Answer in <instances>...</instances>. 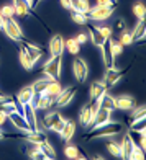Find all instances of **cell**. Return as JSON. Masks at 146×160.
Returning a JSON list of instances; mask_svg holds the SVG:
<instances>
[{"label":"cell","mask_w":146,"mask_h":160,"mask_svg":"<svg viewBox=\"0 0 146 160\" xmlns=\"http://www.w3.org/2000/svg\"><path fill=\"white\" fill-rule=\"evenodd\" d=\"M122 129H123V126L120 124V122L107 121V122H104V124H100V126L92 128L90 134L87 136L85 139L90 141V139H95V137H110V136H115V134L122 132Z\"/></svg>","instance_id":"6da1fadb"},{"label":"cell","mask_w":146,"mask_h":160,"mask_svg":"<svg viewBox=\"0 0 146 160\" xmlns=\"http://www.w3.org/2000/svg\"><path fill=\"white\" fill-rule=\"evenodd\" d=\"M61 70H62V56H51L46 61V64L43 65V74L49 75L54 80L61 77Z\"/></svg>","instance_id":"7a4b0ae2"},{"label":"cell","mask_w":146,"mask_h":160,"mask_svg":"<svg viewBox=\"0 0 146 160\" xmlns=\"http://www.w3.org/2000/svg\"><path fill=\"white\" fill-rule=\"evenodd\" d=\"M64 124H66V119L57 111L48 113L45 116V119H43V128L51 129V131H54V132H57V134L61 132V129L64 128Z\"/></svg>","instance_id":"3957f363"},{"label":"cell","mask_w":146,"mask_h":160,"mask_svg":"<svg viewBox=\"0 0 146 160\" xmlns=\"http://www.w3.org/2000/svg\"><path fill=\"white\" fill-rule=\"evenodd\" d=\"M113 13V8L110 7H100V5H95V7H90L89 12L85 13L89 20H95V21H104V20H108Z\"/></svg>","instance_id":"277c9868"},{"label":"cell","mask_w":146,"mask_h":160,"mask_svg":"<svg viewBox=\"0 0 146 160\" xmlns=\"http://www.w3.org/2000/svg\"><path fill=\"white\" fill-rule=\"evenodd\" d=\"M3 31H5V34L8 36L10 39H13V41H21V39H23V31H21L20 25H18L13 18L5 20Z\"/></svg>","instance_id":"5b68a950"},{"label":"cell","mask_w":146,"mask_h":160,"mask_svg":"<svg viewBox=\"0 0 146 160\" xmlns=\"http://www.w3.org/2000/svg\"><path fill=\"white\" fill-rule=\"evenodd\" d=\"M72 72H74V77L77 78V82H85L87 77H89V67H87L85 61L81 59V57H77L72 62Z\"/></svg>","instance_id":"8992f818"},{"label":"cell","mask_w":146,"mask_h":160,"mask_svg":"<svg viewBox=\"0 0 146 160\" xmlns=\"http://www.w3.org/2000/svg\"><path fill=\"white\" fill-rule=\"evenodd\" d=\"M74 97H76V87L71 85V87H68V88H62V90L59 92V95H57L54 105H56L57 108H64V106H68V105L71 103Z\"/></svg>","instance_id":"52a82bcc"},{"label":"cell","mask_w":146,"mask_h":160,"mask_svg":"<svg viewBox=\"0 0 146 160\" xmlns=\"http://www.w3.org/2000/svg\"><path fill=\"white\" fill-rule=\"evenodd\" d=\"M23 118L26 121V124L30 126V131L38 129V118H36V110L30 105V103H25L23 105Z\"/></svg>","instance_id":"ba28073f"},{"label":"cell","mask_w":146,"mask_h":160,"mask_svg":"<svg viewBox=\"0 0 146 160\" xmlns=\"http://www.w3.org/2000/svg\"><path fill=\"white\" fill-rule=\"evenodd\" d=\"M7 119H10V122L15 126L18 131L21 132H30V126L26 124V121L23 118V114L18 113V111H13V113H8L7 114Z\"/></svg>","instance_id":"9c48e42d"},{"label":"cell","mask_w":146,"mask_h":160,"mask_svg":"<svg viewBox=\"0 0 146 160\" xmlns=\"http://www.w3.org/2000/svg\"><path fill=\"white\" fill-rule=\"evenodd\" d=\"M12 7L15 10V15L18 17H26L30 10L33 8V3L30 0H12Z\"/></svg>","instance_id":"30bf717a"},{"label":"cell","mask_w":146,"mask_h":160,"mask_svg":"<svg viewBox=\"0 0 146 160\" xmlns=\"http://www.w3.org/2000/svg\"><path fill=\"white\" fill-rule=\"evenodd\" d=\"M23 141L30 142V144H43L45 141H48V137L43 129H35V131H30V132H25Z\"/></svg>","instance_id":"8fae6325"},{"label":"cell","mask_w":146,"mask_h":160,"mask_svg":"<svg viewBox=\"0 0 146 160\" xmlns=\"http://www.w3.org/2000/svg\"><path fill=\"white\" fill-rule=\"evenodd\" d=\"M49 52L51 56H62L64 52V39L61 34H56L49 41Z\"/></svg>","instance_id":"7c38bea8"},{"label":"cell","mask_w":146,"mask_h":160,"mask_svg":"<svg viewBox=\"0 0 146 160\" xmlns=\"http://www.w3.org/2000/svg\"><path fill=\"white\" fill-rule=\"evenodd\" d=\"M21 46L25 48L26 51V54L30 56V59L33 61V64H36L40 59H41V56H43V51L38 48V46H35L33 42H28V41H23L21 39Z\"/></svg>","instance_id":"4fadbf2b"},{"label":"cell","mask_w":146,"mask_h":160,"mask_svg":"<svg viewBox=\"0 0 146 160\" xmlns=\"http://www.w3.org/2000/svg\"><path fill=\"white\" fill-rule=\"evenodd\" d=\"M138 144H135L133 141H131V137L130 134H125L123 136V141L120 142V150H122V158H130L131 155V152H133V149L136 147Z\"/></svg>","instance_id":"5bb4252c"},{"label":"cell","mask_w":146,"mask_h":160,"mask_svg":"<svg viewBox=\"0 0 146 160\" xmlns=\"http://www.w3.org/2000/svg\"><path fill=\"white\" fill-rule=\"evenodd\" d=\"M122 72L120 70H115V67H112V69H107V72H105V77H104V80L102 82L105 83V87L107 88H112L113 85H116V82L122 78Z\"/></svg>","instance_id":"9a60e30c"},{"label":"cell","mask_w":146,"mask_h":160,"mask_svg":"<svg viewBox=\"0 0 146 160\" xmlns=\"http://www.w3.org/2000/svg\"><path fill=\"white\" fill-rule=\"evenodd\" d=\"M61 90H62L61 83L57 82V80H51V82L48 83V87H46L45 90H43V95L49 97L51 101H53V105H54V101H56V98H57V95H59Z\"/></svg>","instance_id":"2e32d148"},{"label":"cell","mask_w":146,"mask_h":160,"mask_svg":"<svg viewBox=\"0 0 146 160\" xmlns=\"http://www.w3.org/2000/svg\"><path fill=\"white\" fill-rule=\"evenodd\" d=\"M110 116H112V111H108V110H104V108H99V111L95 113V116H94V119L92 122L89 124V128H95V126H100V124H104V122L107 121H110Z\"/></svg>","instance_id":"e0dca14e"},{"label":"cell","mask_w":146,"mask_h":160,"mask_svg":"<svg viewBox=\"0 0 146 160\" xmlns=\"http://www.w3.org/2000/svg\"><path fill=\"white\" fill-rule=\"evenodd\" d=\"M100 49H102V57H104V64H105V67H107V69L115 67V57H113L112 51H110V44H108V39L104 42V46H102Z\"/></svg>","instance_id":"ac0fdd59"},{"label":"cell","mask_w":146,"mask_h":160,"mask_svg":"<svg viewBox=\"0 0 146 160\" xmlns=\"http://www.w3.org/2000/svg\"><path fill=\"white\" fill-rule=\"evenodd\" d=\"M115 105H116V110L128 111V110H133V108H135V100L131 98V97L122 95L118 98H115Z\"/></svg>","instance_id":"d6986e66"},{"label":"cell","mask_w":146,"mask_h":160,"mask_svg":"<svg viewBox=\"0 0 146 160\" xmlns=\"http://www.w3.org/2000/svg\"><path fill=\"white\" fill-rule=\"evenodd\" d=\"M87 30H89V38H90V41H92V44L100 49L102 46H104V42H105L107 39L100 34V31L97 30V26H89Z\"/></svg>","instance_id":"ffe728a7"},{"label":"cell","mask_w":146,"mask_h":160,"mask_svg":"<svg viewBox=\"0 0 146 160\" xmlns=\"http://www.w3.org/2000/svg\"><path fill=\"white\" fill-rule=\"evenodd\" d=\"M107 92V87L102 80H95L90 85V100H99L104 93Z\"/></svg>","instance_id":"44dd1931"},{"label":"cell","mask_w":146,"mask_h":160,"mask_svg":"<svg viewBox=\"0 0 146 160\" xmlns=\"http://www.w3.org/2000/svg\"><path fill=\"white\" fill-rule=\"evenodd\" d=\"M35 95V90H33V87L31 85H28V87H23L20 92H18V95H17V101L23 106L25 103H30V100L33 98Z\"/></svg>","instance_id":"7402d4cb"},{"label":"cell","mask_w":146,"mask_h":160,"mask_svg":"<svg viewBox=\"0 0 146 160\" xmlns=\"http://www.w3.org/2000/svg\"><path fill=\"white\" fill-rule=\"evenodd\" d=\"M76 132V122L72 121V119H66V124L64 128L61 129V137H62V141H71L72 139V136H74Z\"/></svg>","instance_id":"603a6c76"},{"label":"cell","mask_w":146,"mask_h":160,"mask_svg":"<svg viewBox=\"0 0 146 160\" xmlns=\"http://www.w3.org/2000/svg\"><path fill=\"white\" fill-rule=\"evenodd\" d=\"M92 111H90V105L87 103V105H84L82 108H81V111H79V121H81V124L82 126H87L89 128V124L92 122Z\"/></svg>","instance_id":"cb8c5ba5"},{"label":"cell","mask_w":146,"mask_h":160,"mask_svg":"<svg viewBox=\"0 0 146 160\" xmlns=\"http://www.w3.org/2000/svg\"><path fill=\"white\" fill-rule=\"evenodd\" d=\"M99 103H100V108H104V110H108V111H115L116 110V105H115V98L110 97L108 93L105 92L104 95L99 98Z\"/></svg>","instance_id":"d4e9b609"},{"label":"cell","mask_w":146,"mask_h":160,"mask_svg":"<svg viewBox=\"0 0 146 160\" xmlns=\"http://www.w3.org/2000/svg\"><path fill=\"white\" fill-rule=\"evenodd\" d=\"M146 36V26H144V20H140L138 23L135 25L133 31H131V38L133 41H141Z\"/></svg>","instance_id":"484cf974"},{"label":"cell","mask_w":146,"mask_h":160,"mask_svg":"<svg viewBox=\"0 0 146 160\" xmlns=\"http://www.w3.org/2000/svg\"><path fill=\"white\" fill-rule=\"evenodd\" d=\"M51 80H54V78H51L49 75H46V74H45V77L38 78V80H36V82H35V83H33L31 87H33V90H35V92H38V93H43V90H45L46 87H48V83L51 82Z\"/></svg>","instance_id":"4316f807"},{"label":"cell","mask_w":146,"mask_h":160,"mask_svg":"<svg viewBox=\"0 0 146 160\" xmlns=\"http://www.w3.org/2000/svg\"><path fill=\"white\" fill-rule=\"evenodd\" d=\"M20 62H21V65H23L25 70H31L33 69V61L30 59V56L26 54V51H25L23 46L20 48Z\"/></svg>","instance_id":"83f0119b"},{"label":"cell","mask_w":146,"mask_h":160,"mask_svg":"<svg viewBox=\"0 0 146 160\" xmlns=\"http://www.w3.org/2000/svg\"><path fill=\"white\" fill-rule=\"evenodd\" d=\"M64 155L68 158H79V160L85 158L84 155H81V152H79V149L76 147V145H71V144L64 147Z\"/></svg>","instance_id":"f1b7e54d"},{"label":"cell","mask_w":146,"mask_h":160,"mask_svg":"<svg viewBox=\"0 0 146 160\" xmlns=\"http://www.w3.org/2000/svg\"><path fill=\"white\" fill-rule=\"evenodd\" d=\"M64 49H68L71 54H77L79 51H81V44L76 41V38H69L68 41H64Z\"/></svg>","instance_id":"f546056e"},{"label":"cell","mask_w":146,"mask_h":160,"mask_svg":"<svg viewBox=\"0 0 146 160\" xmlns=\"http://www.w3.org/2000/svg\"><path fill=\"white\" fill-rule=\"evenodd\" d=\"M28 155H30V158H33V160H48V155L43 152L40 144H35V149L31 152H28Z\"/></svg>","instance_id":"4dcf8cb0"},{"label":"cell","mask_w":146,"mask_h":160,"mask_svg":"<svg viewBox=\"0 0 146 160\" xmlns=\"http://www.w3.org/2000/svg\"><path fill=\"white\" fill-rule=\"evenodd\" d=\"M51 106H53V101H51V98L41 93V97H40V100H38V106H36V110L46 111V110H49Z\"/></svg>","instance_id":"1f68e13d"},{"label":"cell","mask_w":146,"mask_h":160,"mask_svg":"<svg viewBox=\"0 0 146 160\" xmlns=\"http://www.w3.org/2000/svg\"><path fill=\"white\" fill-rule=\"evenodd\" d=\"M71 18L77 25H87V21H89L85 13H79V12H74V10H71Z\"/></svg>","instance_id":"d6a6232c"},{"label":"cell","mask_w":146,"mask_h":160,"mask_svg":"<svg viewBox=\"0 0 146 160\" xmlns=\"http://www.w3.org/2000/svg\"><path fill=\"white\" fill-rule=\"evenodd\" d=\"M108 44H110V51H112V54H113V57H116V56H120L122 52H123V46L120 41H113L112 38L108 39Z\"/></svg>","instance_id":"836d02e7"},{"label":"cell","mask_w":146,"mask_h":160,"mask_svg":"<svg viewBox=\"0 0 146 160\" xmlns=\"http://www.w3.org/2000/svg\"><path fill=\"white\" fill-rule=\"evenodd\" d=\"M144 126H146V118H136V119H131V126H130V131H144Z\"/></svg>","instance_id":"e575fe53"},{"label":"cell","mask_w":146,"mask_h":160,"mask_svg":"<svg viewBox=\"0 0 146 160\" xmlns=\"http://www.w3.org/2000/svg\"><path fill=\"white\" fill-rule=\"evenodd\" d=\"M40 147H41L43 152L48 155V160H54V158H56V150L53 149V145H51L48 141H45L43 144H40Z\"/></svg>","instance_id":"d590c367"},{"label":"cell","mask_w":146,"mask_h":160,"mask_svg":"<svg viewBox=\"0 0 146 160\" xmlns=\"http://www.w3.org/2000/svg\"><path fill=\"white\" fill-rule=\"evenodd\" d=\"M107 150L110 152V155L113 157H122V150H120V142H108L107 144Z\"/></svg>","instance_id":"8d00e7d4"},{"label":"cell","mask_w":146,"mask_h":160,"mask_svg":"<svg viewBox=\"0 0 146 160\" xmlns=\"http://www.w3.org/2000/svg\"><path fill=\"white\" fill-rule=\"evenodd\" d=\"M0 13H2V17L5 20H8V18H13L15 17V10H13V7L12 5H3L2 8H0Z\"/></svg>","instance_id":"74e56055"},{"label":"cell","mask_w":146,"mask_h":160,"mask_svg":"<svg viewBox=\"0 0 146 160\" xmlns=\"http://www.w3.org/2000/svg\"><path fill=\"white\" fill-rule=\"evenodd\" d=\"M133 13L138 20H144V3H135Z\"/></svg>","instance_id":"f35d334b"},{"label":"cell","mask_w":146,"mask_h":160,"mask_svg":"<svg viewBox=\"0 0 146 160\" xmlns=\"http://www.w3.org/2000/svg\"><path fill=\"white\" fill-rule=\"evenodd\" d=\"M118 41L122 42L123 46H131V44L135 42V41H133V38H131V33H127V31L120 34V39H118Z\"/></svg>","instance_id":"ab89813d"},{"label":"cell","mask_w":146,"mask_h":160,"mask_svg":"<svg viewBox=\"0 0 146 160\" xmlns=\"http://www.w3.org/2000/svg\"><path fill=\"white\" fill-rule=\"evenodd\" d=\"M130 158H131V160H143V158H144V150L136 145V147L133 149V152H131Z\"/></svg>","instance_id":"60d3db41"},{"label":"cell","mask_w":146,"mask_h":160,"mask_svg":"<svg viewBox=\"0 0 146 160\" xmlns=\"http://www.w3.org/2000/svg\"><path fill=\"white\" fill-rule=\"evenodd\" d=\"M97 30L100 31V34L104 36L105 39H110L112 38V28H108V26H97Z\"/></svg>","instance_id":"b9f144b4"},{"label":"cell","mask_w":146,"mask_h":160,"mask_svg":"<svg viewBox=\"0 0 146 160\" xmlns=\"http://www.w3.org/2000/svg\"><path fill=\"white\" fill-rule=\"evenodd\" d=\"M89 8H90L89 0H81V2H79V8H77V12H79V13H87V12H89Z\"/></svg>","instance_id":"7bdbcfd3"},{"label":"cell","mask_w":146,"mask_h":160,"mask_svg":"<svg viewBox=\"0 0 146 160\" xmlns=\"http://www.w3.org/2000/svg\"><path fill=\"white\" fill-rule=\"evenodd\" d=\"M143 116H144V106H140V108H136V110L133 111V114H131V119L143 118Z\"/></svg>","instance_id":"ee69618b"},{"label":"cell","mask_w":146,"mask_h":160,"mask_svg":"<svg viewBox=\"0 0 146 160\" xmlns=\"http://www.w3.org/2000/svg\"><path fill=\"white\" fill-rule=\"evenodd\" d=\"M76 41L79 42V44H85V41H87V34L85 33H79L76 36Z\"/></svg>","instance_id":"f6af8a7d"},{"label":"cell","mask_w":146,"mask_h":160,"mask_svg":"<svg viewBox=\"0 0 146 160\" xmlns=\"http://www.w3.org/2000/svg\"><path fill=\"white\" fill-rule=\"evenodd\" d=\"M97 5H100V7H110V8H113V7H115L110 0H97Z\"/></svg>","instance_id":"bcb514c9"},{"label":"cell","mask_w":146,"mask_h":160,"mask_svg":"<svg viewBox=\"0 0 146 160\" xmlns=\"http://www.w3.org/2000/svg\"><path fill=\"white\" fill-rule=\"evenodd\" d=\"M5 122H7V114L3 111H0V128H2Z\"/></svg>","instance_id":"7dc6e473"},{"label":"cell","mask_w":146,"mask_h":160,"mask_svg":"<svg viewBox=\"0 0 146 160\" xmlns=\"http://www.w3.org/2000/svg\"><path fill=\"white\" fill-rule=\"evenodd\" d=\"M59 2H61V5L64 7L66 10H71V2L69 0H59Z\"/></svg>","instance_id":"c3c4849f"},{"label":"cell","mask_w":146,"mask_h":160,"mask_svg":"<svg viewBox=\"0 0 146 160\" xmlns=\"http://www.w3.org/2000/svg\"><path fill=\"white\" fill-rule=\"evenodd\" d=\"M3 26H5V18L2 17V13H0V30H3Z\"/></svg>","instance_id":"681fc988"},{"label":"cell","mask_w":146,"mask_h":160,"mask_svg":"<svg viewBox=\"0 0 146 160\" xmlns=\"http://www.w3.org/2000/svg\"><path fill=\"white\" fill-rule=\"evenodd\" d=\"M116 28H118V30H123V28H125V25H123V21H118V23H116Z\"/></svg>","instance_id":"f907efd6"},{"label":"cell","mask_w":146,"mask_h":160,"mask_svg":"<svg viewBox=\"0 0 146 160\" xmlns=\"http://www.w3.org/2000/svg\"><path fill=\"white\" fill-rule=\"evenodd\" d=\"M3 137H5V134L2 132V129H0V141H2V139H3Z\"/></svg>","instance_id":"816d5d0a"},{"label":"cell","mask_w":146,"mask_h":160,"mask_svg":"<svg viewBox=\"0 0 146 160\" xmlns=\"http://www.w3.org/2000/svg\"><path fill=\"white\" fill-rule=\"evenodd\" d=\"M110 2H112L113 5H116V0H110Z\"/></svg>","instance_id":"f5cc1de1"},{"label":"cell","mask_w":146,"mask_h":160,"mask_svg":"<svg viewBox=\"0 0 146 160\" xmlns=\"http://www.w3.org/2000/svg\"><path fill=\"white\" fill-rule=\"evenodd\" d=\"M38 2H41V0H35V5H36V3H38Z\"/></svg>","instance_id":"db71d44e"},{"label":"cell","mask_w":146,"mask_h":160,"mask_svg":"<svg viewBox=\"0 0 146 160\" xmlns=\"http://www.w3.org/2000/svg\"><path fill=\"white\" fill-rule=\"evenodd\" d=\"M30 2H31V3H33V7H35V0H30Z\"/></svg>","instance_id":"11a10c76"}]
</instances>
